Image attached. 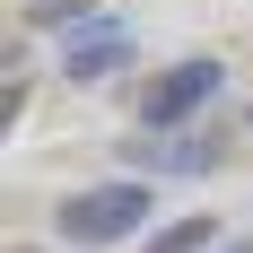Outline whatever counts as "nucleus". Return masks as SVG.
Listing matches in <instances>:
<instances>
[{
	"label": "nucleus",
	"instance_id": "1",
	"mask_svg": "<svg viewBox=\"0 0 253 253\" xmlns=\"http://www.w3.org/2000/svg\"><path fill=\"white\" fill-rule=\"evenodd\" d=\"M149 210H157L149 183H140V175H114V183H87V192H70V201L52 210V236L105 253V245H131V236L149 227Z\"/></svg>",
	"mask_w": 253,
	"mask_h": 253
},
{
	"label": "nucleus",
	"instance_id": "2",
	"mask_svg": "<svg viewBox=\"0 0 253 253\" xmlns=\"http://www.w3.org/2000/svg\"><path fill=\"white\" fill-rule=\"evenodd\" d=\"M218 87H227V61L192 52V61H175V70L157 79L149 96H140V123H149V131H183V123H192L210 96H218Z\"/></svg>",
	"mask_w": 253,
	"mask_h": 253
},
{
	"label": "nucleus",
	"instance_id": "3",
	"mask_svg": "<svg viewBox=\"0 0 253 253\" xmlns=\"http://www.w3.org/2000/svg\"><path fill=\"white\" fill-rule=\"evenodd\" d=\"M131 52H140V44H131V26H123V18H96V35H79V44L61 52V70H70L79 87H105L114 70H131Z\"/></svg>",
	"mask_w": 253,
	"mask_h": 253
},
{
	"label": "nucleus",
	"instance_id": "4",
	"mask_svg": "<svg viewBox=\"0 0 253 253\" xmlns=\"http://www.w3.org/2000/svg\"><path fill=\"white\" fill-rule=\"evenodd\" d=\"M131 175H140V166H157V175H210V166H218V149H210V140H131Z\"/></svg>",
	"mask_w": 253,
	"mask_h": 253
},
{
	"label": "nucleus",
	"instance_id": "5",
	"mask_svg": "<svg viewBox=\"0 0 253 253\" xmlns=\"http://www.w3.org/2000/svg\"><path fill=\"white\" fill-rule=\"evenodd\" d=\"M210 245H218V218L210 210H192V218H175V227L149 236V253H210Z\"/></svg>",
	"mask_w": 253,
	"mask_h": 253
},
{
	"label": "nucleus",
	"instance_id": "6",
	"mask_svg": "<svg viewBox=\"0 0 253 253\" xmlns=\"http://www.w3.org/2000/svg\"><path fill=\"white\" fill-rule=\"evenodd\" d=\"M79 18H96V0H44L35 9V26H79Z\"/></svg>",
	"mask_w": 253,
	"mask_h": 253
},
{
	"label": "nucleus",
	"instance_id": "7",
	"mask_svg": "<svg viewBox=\"0 0 253 253\" xmlns=\"http://www.w3.org/2000/svg\"><path fill=\"white\" fill-rule=\"evenodd\" d=\"M218 253H253V245H218Z\"/></svg>",
	"mask_w": 253,
	"mask_h": 253
},
{
	"label": "nucleus",
	"instance_id": "8",
	"mask_svg": "<svg viewBox=\"0 0 253 253\" xmlns=\"http://www.w3.org/2000/svg\"><path fill=\"white\" fill-rule=\"evenodd\" d=\"M18 253H35V245H18Z\"/></svg>",
	"mask_w": 253,
	"mask_h": 253
}]
</instances>
